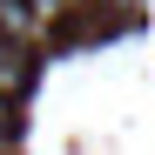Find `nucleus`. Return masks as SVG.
<instances>
[{
    "instance_id": "nucleus-1",
    "label": "nucleus",
    "mask_w": 155,
    "mask_h": 155,
    "mask_svg": "<svg viewBox=\"0 0 155 155\" xmlns=\"http://www.w3.org/2000/svg\"><path fill=\"white\" fill-rule=\"evenodd\" d=\"M34 88V47H20V41H7L0 34V94L7 101H20Z\"/></svg>"
},
{
    "instance_id": "nucleus-2",
    "label": "nucleus",
    "mask_w": 155,
    "mask_h": 155,
    "mask_svg": "<svg viewBox=\"0 0 155 155\" xmlns=\"http://www.w3.org/2000/svg\"><path fill=\"white\" fill-rule=\"evenodd\" d=\"M0 34H7V41H20V47H41V41H47V27L34 20V7H27V0H0Z\"/></svg>"
},
{
    "instance_id": "nucleus-3",
    "label": "nucleus",
    "mask_w": 155,
    "mask_h": 155,
    "mask_svg": "<svg viewBox=\"0 0 155 155\" xmlns=\"http://www.w3.org/2000/svg\"><path fill=\"white\" fill-rule=\"evenodd\" d=\"M27 7H34V20H41L47 34H54L61 20H68V0H27Z\"/></svg>"
}]
</instances>
